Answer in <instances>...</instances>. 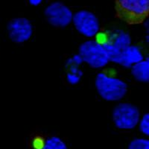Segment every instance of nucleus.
I'll use <instances>...</instances> for the list:
<instances>
[{"instance_id":"3","label":"nucleus","mask_w":149,"mask_h":149,"mask_svg":"<svg viewBox=\"0 0 149 149\" xmlns=\"http://www.w3.org/2000/svg\"><path fill=\"white\" fill-rule=\"evenodd\" d=\"M82 61L94 69H99L109 63L107 52L97 40H87L79 47V54Z\"/></svg>"},{"instance_id":"14","label":"nucleus","mask_w":149,"mask_h":149,"mask_svg":"<svg viewBox=\"0 0 149 149\" xmlns=\"http://www.w3.org/2000/svg\"><path fill=\"white\" fill-rule=\"evenodd\" d=\"M139 130L145 135H149V114L146 113L143 116L139 124Z\"/></svg>"},{"instance_id":"13","label":"nucleus","mask_w":149,"mask_h":149,"mask_svg":"<svg viewBox=\"0 0 149 149\" xmlns=\"http://www.w3.org/2000/svg\"><path fill=\"white\" fill-rule=\"evenodd\" d=\"M82 75V72L80 71L78 68L75 67L74 65H72V68L71 72L67 74V80L70 83L74 84H77L79 80L81 79Z\"/></svg>"},{"instance_id":"15","label":"nucleus","mask_w":149,"mask_h":149,"mask_svg":"<svg viewBox=\"0 0 149 149\" xmlns=\"http://www.w3.org/2000/svg\"><path fill=\"white\" fill-rule=\"evenodd\" d=\"M29 3L31 5H34V6H37V5H39L42 2V0H29Z\"/></svg>"},{"instance_id":"1","label":"nucleus","mask_w":149,"mask_h":149,"mask_svg":"<svg viewBox=\"0 0 149 149\" xmlns=\"http://www.w3.org/2000/svg\"><path fill=\"white\" fill-rule=\"evenodd\" d=\"M116 17L128 25H138L149 15V0H115Z\"/></svg>"},{"instance_id":"11","label":"nucleus","mask_w":149,"mask_h":149,"mask_svg":"<svg viewBox=\"0 0 149 149\" xmlns=\"http://www.w3.org/2000/svg\"><path fill=\"white\" fill-rule=\"evenodd\" d=\"M41 149H68L66 143L58 136H52L46 139Z\"/></svg>"},{"instance_id":"4","label":"nucleus","mask_w":149,"mask_h":149,"mask_svg":"<svg viewBox=\"0 0 149 149\" xmlns=\"http://www.w3.org/2000/svg\"><path fill=\"white\" fill-rule=\"evenodd\" d=\"M112 116L116 127L122 130H131L139 123L140 112L132 104L121 103L114 107Z\"/></svg>"},{"instance_id":"8","label":"nucleus","mask_w":149,"mask_h":149,"mask_svg":"<svg viewBox=\"0 0 149 149\" xmlns=\"http://www.w3.org/2000/svg\"><path fill=\"white\" fill-rule=\"evenodd\" d=\"M99 42L108 44L117 50L122 52L130 46L131 40L130 35L126 32L122 30H116L109 33L104 42Z\"/></svg>"},{"instance_id":"9","label":"nucleus","mask_w":149,"mask_h":149,"mask_svg":"<svg viewBox=\"0 0 149 149\" xmlns=\"http://www.w3.org/2000/svg\"><path fill=\"white\" fill-rule=\"evenodd\" d=\"M142 61H143V55L136 46H130L122 51V66L125 67H130Z\"/></svg>"},{"instance_id":"5","label":"nucleus","mask_w":149,"mask_h":149,"mask_svg":"<svg viewBox=\"0 0 149 149\" xmlns=\"http://www.w3.org/2000/svg\"><path fill=\"white\" fill-rule=\"evenodd\" d=\"M74 26L78 32L86 37H93L100 30L98 18L92 12L86 10H79L72 17Z\"/></svg>"},{"instance_id":"6","label":"nucleus","mask_w":149,"mask_h":149,"mask_svg":"<svg viewBox=\"0 0 149 149\" xmlns=\"http://www.w3.org/2000/svg\"><path fill=\"white\" fill-rule=\"evenodd\" d=\"M48 22L54 27L64 28L72 21V12L62 2H52L45 10Z\"/></svg>"},{"instance_id":"10","label":"nucleus","mask_w":149,"mask_h":149,"mask_svg":"<svg viewBox=\"0 0 149 149\" xmlns=\"http://www.w3.org/2000/svg\"><path fill=\"white\" fill-rule=\"evenodd\" d=\"M131 73L136 81L148 83L149 81V60L147 58L132 66Z\"/></svg>"},{"instance_id":"2","label":"nucleus","mask_w":149,"mask_h":149,"mask_svg":"<svg viewBox=\"0 0 149 149\" xmlns=\"http://www.w3.org/2000/svg\"><path fill=\"white\" fill-rule=\"evenodd\" d=\"M95 85L98 95L109 102L120 100L127 92V85L125 82L115 77L109 76L104 72L97 74Z\"/></svg>"},{"instance_id":"12","label":"nucleus","mask_w":149,"mask_h":149,"mask_svg":"<svg viewBox=\"0 0 149 149\" xmlns=\"http://www.w3.org/2000/svg\"><path fill=\"white\" fill-rule=\"evenodd\" d=\"M127 149H149V141L146 139H135L130 142Z\"/></svg>"},{"instance_id":"7","label":"nucleus","mask_w":149,"mask_h":149,"mask_svg":"<svg viewBox=\"0 0 149 149\" xmlns=\"http://www.w3.org/2000/svg\"><path fill=\"white\" fill-rule=\"evenodd\" d=\"M10 40L16 43H22L29 40L33 34V26L26 18L13 19L7 26Z\"/></svg>"}]
</instances>
